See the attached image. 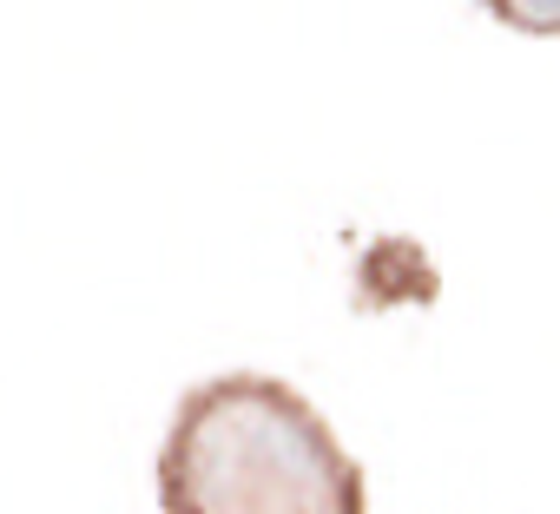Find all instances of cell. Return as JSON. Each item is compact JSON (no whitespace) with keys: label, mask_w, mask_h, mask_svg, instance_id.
Returning <instances> with one entry per match:
<instances>
[{"label":"cell","mask_w":560,"mask_h":514,"mask_svg":"<svg viewBox=\"0 0 560 514\" xmlns=\"http://www.w3.org/2000/svg\"><path fill=\"white\" fill-rule=\"evenodd\" d=\"M165 514H363L370 488L304 389L231 370L198 383L159 448Z\"/></svg>","instance_id":"obj_1"},{"label":"cell","mask_w":560,"mask_h":514,"mask_svg":"<svg viewBox=\"0 0 560 514\" xmlns=\"http://www.w3.org/2000/svg\"><path fill=\"white\" fill-rule=\"evenodd\" d=\"M481 14L527 40H560V0H481Z\"/></svg>","instance_id":"obj_2"}]
</instances>
